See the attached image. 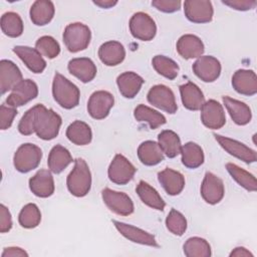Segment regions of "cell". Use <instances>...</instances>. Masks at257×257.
<instances>
[{"mask_svg":"<svg viewBox=\"0 0 257 257\" xmlns=\"http://www.w3.org/2000/svg\"><path fill=\"white\" fill-rule=\"evenodd\" d=\"M61 125V117L43 104L35 105V133L38 138L49 141L54 139Z\"/></svg>","mask_w":257,"mask_h":257,"instance_id":"cell-1","label":"cell"},{"mask_svg":"<svg viewBox=\"0 0 257 257\" xmlns=\"http://www.w3.org/2000/svg\"><path fill=\"white\" fill-rule=\"evenodd\" d=\"M52 94L55 101L66 109L75 107L79 102L80 92L78 87L58 72L55 73L53 78Z\"/></svg>","mask_w":257,"mask_h":257,"instance_id":"cell-2","label":"cell"},{"mask_svg":"<svg viewBox=\"0 0 257 257\" xmlns=\"http://www.w3.org/2000/svg\"><path fill=\"white\" fill-rule=\"evenodd\" d=\"M67 189L75 197H84L91 187V174L84 160L76 159L66 180Z\"/></svg>","mask_w":257,"mask_h":257,"instance_id":"cell-3","label":"cell"},{"mask_svg":"<svg viewBox=\"0 0 257 257\" xmlns=\"http://www.w3.org/2000/svg\"><path fill=\"white\" fill-rule=\"evenodd\" d=\"M90 38V29L79 22L68 24L63 32V42L70 52L84 50L88 46Z\"/></svg>","mask_w":257,"mask_h":257,"instance_id":"cell-4","label":"cell"},{"mask_svg":"<svg viewBox=\"0 0 257 257\" xmlns=\"http://www.w3.org/2000/svg\"><path fill=\"white\" fill-rule=\"evenodd\" d=\"M42 158V151L33 144L21 145L13 159L15 169L20 173H27L38 167Z\"/></svg>","mask_w":257,"mask_h":257,"instance_id":"cell-5","label":"cell"},{"mask_svg":"<svg viewBox=\"0 0 257 257\" xmlns=\"http://www.w3.org/2000/svg\"><path fill=\"white\" fill-rule=\"evenodd\" d=\"M107 174L112 183L117 185H125L134 178L136 168L124 156L117 154L111 161Z\"/></svg>","mask_w":257,"mask_h":257,"instance_id":"cell-6","label":"cell"},{"mask_svg":"<svg viewBox=\"0 0 257 257\" xmlns=\"http://www.w3.org/2000/svg\"><path fill=\"white\" fill-rule=\"evenodd\" d=\"M130 30L135 38L149 41L155 37L157 26L149 14L138 12L134 14L130 20Z\"/></svg>","mask_w":257,"mask_h":257,"instance_id":"cell-7","label":"cell"},{"mask_svg":"<svg viewBox=\"0 0 257 257\" xmlns=\"http://www.w3.org/2000/svg\"><path fill=\"white\" fill-rule=\"evenodd\" d=\"M101 197L106 207L113 213L121 216H128L134 212V203L132 199L122 192L103 189Z\"/></svg>","mask_w":257,"mask_h":257,"instance_id":"cell-8","label":"cell"},{"mask_svg":"<svg viewBox=\"0 0 257 257\" xmlns=\"http://www.w3.org/2000/svg\"><path fill=\"white\" fill-rule=\"evenodd\" d=\"M148 101L169 113H175L178 109L174 92L171 88L163 84L155 85L149 90Z\"/></svg>","mask_w":257,"mask_h":257,"instance_id":"cell-9","label":"cell"},{"mask_svg":"<svg viewBox=\"0 0 257 257\" xmlns=\"http://www.w3.org/2000/svg\"><path fill=\"white\" fill-rule=\"evenodd\" d=\"M113 95L105 90L94 91L87 102V111L91 117L95 119H102L109 113L110 108L113 106Z\"/></svg>","mask_w":257,"mask_h":257,"instance_id":"cell-10","label":"cell"},{"mask_svg":"<svg viewBox=\"0 0 257 257\" xmlns=\"http://www.w3.org/2000/svg\"><path fill=\"white\" fill-rule=\"evenodd\" d=\"M38 94L37 84L31 79L21 80L6 98V104L17 107L34 99Z\"/></svg>","mask_w":257,"mask_h":257,"instance_id":"cell-11","label":"cell"},{"mask_svg":"<svg viewBox=\"0 0 257 257\" xmlns=\"http://www.w3.org/2000/svg\"><path fill=\"white\" fill-rule=\"evenodd\" d=\"M184 12L191 22L207 23L212 20L214 11L210 1L188 0L184 2Z\"/></svg>","mask_w":257,"mask_h":257,"instance_id":"cell-12","label":"cell"},{"mask_svg":"<svg viewBox=\"0 0 257 257\" xmlns=\"http://www.w3.org/2000/svg\"><path fill=\"white\" fill-rule=\"evenodd\" d=\"M201 120L208 128H221L226 122V116L222 104L215 99H210L204 102L201 107Z\"/></svg>","mask_w":257,"mask_h":257,"instance_id":"cell-13","label":"cell"},{"mask_svg":"<svg viewBox=\"0 0 257 257\" xmlns=\"http://www.w3.org/2000/svg\"><path fill=\"white\" fill-rule=\"evenodd\" d=\"M193 71L201 80L212 82L219 77L221 73V64L214 56H200L193 64Z\"/></svg>","mask_w":257,"mask_h":257,"instance_id":"cell-14","label":"cell"},{"mask_svg":"<svg viewBox=\"0 0 257 257\" xmlns=\"http://www.w3.org/2000/svg\"><path fill=\"white\" fill-rule=\"evenodd\" d=\"M225 189L222 180L213 173H206L201 186V196L208 204L215 205L224 197Z\"/></svg>","mask_w":257,"mask_h":257,"instance_id":"cell-15","label":"cell"},{"mask_svg":"<svg viewBox=\"0 0 257 257\" xmlns=\"http://www.w3.org/2000/svg\"><path fill=\"white\" fill-rule=\"evenodd\" d=\"M214 137L219 145L230 155L238 158L239 160L247 164L254 163L256 161V152L247 147L246 145L220 135H214Z\"/></svg>","mask_w":257,"mask_h":257,"instance_id":"cell-16","label":"cell"},{"mask_svg":"<svg viewBox=\"0 0 257 257\" xmlns=\"http://www.w3.org/2000/svg\"><path fill=\"white\" fill-rule=\"evenodd\" d=\"M22 79V73L18 66L7 59L0 61V88L4 94L12 90Z\"/></svg>","mask_w":257,"mask_h":257,"instance_id":"cell-17","label":"cell"},{"mask_svg":"<svg viewBox=\"0 0 257 257\" xmlns=\"http://www.w3.org/2000/svg\"><path fill=\"white\" fill-rule=\"evenodd\" d=\"M114 227L116 230L126 239L134 243L142 244V245H147V246H153V247H158V243L155 239V237L146 232L145 230H142L138 227H135L130 224H125L122 222L118 221H113Z\"/></svg>","mask_w":257,"mask_h":257,"instance_id":"cell-18","label":"cell"},{"mask_svg":"<svg viewBox=\"0 0 257 257\" xmlns=\"http://www.w3.org/2000/svg\"><path fill=\"white\" fill-rule=\"evenodd\" d=\"M29 188L31 192L40 198L50 197L54 193L53 177L48 170L38 171L30 180Z\"/></svg>","mask_w":257,"mask_h":257,"instance_id":"cell-19","label":"cell"},{"mask_svg":"<svg viewBox=\"0 0 257 257\" xmlns=\"http://www.w3.org/2000/svg\"><path fill=\"white\" fill-rule=\"evenodd\" d=\"M234 89L244 95H254L257 92V77L253 70L239 69L232 76Z\"/></svg>","mask_w":257,"mask_h":257,"instance_id":"cell-20","label":"cell"},{"mask_svg":"<svg viewBox=\"0 0 257 257\" xmlns=\"http://www.w3.org/2000/svg\"><path fill=\"white\" fill-rule=\"evenodd\" d=\"M13 51L32 72L41 73L45 69L46 62L36 48L18 45L13 48Z\"/></svg>","mask_w":257,"mask_h":257,"instance_id":"cell-21","label":"cell"},{"mask_svg":"<svg viewBox=\"0 0 257 257\" xmlns=\"http://www.w3.org/2000/svg\"><path fill=\"white\" fill-rule=\"evenodd\" d=\"M68 71L82 82L91 81L96 75V66L94 62L86 57L73 58L68 62Z\"/></svg>","mask_w":257,"mask_h":257,"instance_id":"cell-22","label":"cell"},{"mask_svg":"<svg viewBox=\"0 0 257 257\" xmlns=\"http://www.w3.org/2000/svg\"><path fill=\"white\" fill-rule=\"evenodd\" d=\"M177 51L186 59L197 58L202 56L204 52V44L198 36L185 34L181 36L177 42Z\"/></svg>","mask_w":257,"mask_h":257,"instance_id":"cell-23","label":"cell"},{"mask_svg":"<svg viewBox=\"0 0 257 257\" xmlns=\"http://www.w3.org/2000/svg\"><path fill=\"white\" fill-rule=\"evenodd\" d=\"M125 50L123 45L117 41H107L100 45L98 57L107 66H114L123 61Z\"/></svg>","mask_w":257,"mask_h":257,"instance_id":"cell-24","label":"cell"},{"mask_svg":"<svg viewBox=\"0 0 257 257\" xmlns=\"http://www.w3.org/2000/svg\"><path fill=\"white\" fill-rule=\"evenodd\" d=\"M158 179L165 191L171 196L180 194L185 187L184 176L180 172L170 168L161 171L158 174Z\"/></svg>","mask_w":257,"mask_h":257,"instance_id":"cell-25","label":"cell"},{"mask_svg":"<svg viewBox=\"0 0 257 257\" xmlns=\"http://www.w3.org/2000/svg\"><path fill=\"white\" fill-rule=\"evenodd\" d=\"M144 83V79L133 71H125L119 74L116 78L118 90L125 98H134Z\"/></svg>","mask_w":257,"mask_h":257,"instance_id":"cell-26","label":"cell"},{"mask_svg":"<svg viewBox=\"0 0 257 257\" xmlns=\"http://www.w3.org/2000/svg\"><path fill=\"white\" fill-rule=\"evenodd\" d=\"M180 93L184 106L190 110L201 109L205 102L202 90L191 81L180 86Z\"/></svg>","mask_w":257,"mask_h":257,"instance_id":"cell-27","label":"cell"},{"mask_svg":"<svg viewBox=\"0 0 257 257\" xmlns=\"http://www.w3.org/2000/svg\"><path fill=\"white\" fill-rule=\"evenodd\" d=\"M223 102L235 123L245 125L251 120V109L245 102L234 99L230 96H223Z\"/></svg>","mask_w":257,"mask_h":257,"instance_id":"cell-28","label":"cell"},{"mask_svg":"<svg viewBox=\"0 0 257 257\" xmlns=\"http://www.w3.org/2000/svg\"><path fill=\"white\" fill-rule=\"evenodd\" d=\"M54 5L48 0L35 1L30 8L31 21L37 26L48 24L54 16Z\"/></svg>","mask_w":257,"mask_h":257,"instance_id":"cell-29","label":"cell"},{"mask_svg":"<svg viewBox=\"0 0 257 257\" xmlns=\"http://www.w3.org/2000/svg\"><path fill=\"white\" fill-rule=\"evenodd\" d=\"M138 157L146 166H155L164 160V153L159 144L154 141L142 143L138 149Z\"/></svg>","mask_w":257,"mask_h":257,"instance_id":"cell-30","label":"cell"},{"mask_svg":"<svg viewBox=\"0 0 257 257\" xmlns=\"http://www.w3.org/2000/svg\"><path fill=\"white\" fill-rule=\"evenodd\" d=\"M71 162H72V157L69 151L60 145H56L51 149L49 153L47 165L50 172L54 174H59Z\"/></svg>","mask_w":257,"mask_h":257,"instance_id":"cell-31","label":"cell"},{"mask_svg":"<svg viewBox=\"0 0 257 257\" xmlns=\"http://www.w3.org/2000/svg\"><path fill=\"white\" fill-rule=\"evenodd\" d=\"M66 137L76 146H85L91 142L92 133L87 123L81 120H74L68 125Z\"/></svg>","mask_w":257,"mask_h":257,"instance_id":"cell-32","label":"cell"},{"mask_svg":"<svg viewBox=\"0 0 257 257\" xmlns=\"http://www.w3.org/2000/svg\"><path fill=\"white\" fill-rule=\"evenodd\" d=\"M136 191L140 199L143 201V203H145L146 205L153 209L160 211L164 210L166 206L164 200L162 199L158 191L155 188H153L150 184L146 183L145 181H140L136 188Z\"/></svg>","mask_w":257,"mask_h":257,"instance_id":"cell-33","label":"cell"},{"mask_svg":"<svg viewBox=\"0 0 257 257\" xmlns=\"http://www.w3.org/2000/svg\"><path fill=\"white\" fill-rule=\"evenodd\" d=\"M158 142L163 153L169 158H175L181 153V140L173 131L166 130L161 132L158 137Z\"/></svg>","mask_w":257,"mask_h":257,"instance_id":"cell-34","label":"cell"},{"mask_svg":"<svg viewBox=\"0 0 257 257\" xmlns=\"http://www.w3.org/2000/svg\"><path fill=\"white\" fill-rule=\"evenodd\" d=\"M182 163L189 169H196L200 167L204 162V153L202 148L196 143L189 142L185 144L182 149Z\"/></svg>","mask_w":257,"mask_h":257,"instance_id":"cell-35","label":"cell"},{"mask_svg":"<svg viewBox=\"0 0 257 257\" xmlns=\"http://www.w3.org/2000/svg\"><path fill=\"white\" fill-rule=\"evenodd\" d=\"M134 115L138 121L147 122L153 130L166 123V117L161 112L145 104H139L135 108Z\"/></svg>","mask_w":257,"mask_h":257,"instance_id":"cell-36","label":"cell"},{"mask_svg":"<svg viewBox=\"0 0 257 257\" xmlns=\"http://www.w3.org/2000/svg\"><path fill=\"white\" fill-rule=\"evenodd\" d=\"M226 169L228 173L231 175V177L244 189L247 191L254 192L257 189V183L255 177L250 174L249 172L243 170L242 168L238 167L235 164L228 163L226 165Z\"/></svg>","mask_w":257,"mask_h":257,"instance_id":"cell-37","label":"cell"},{"mask_svg":"<svg viewBox=\"0 0 257 257\" xmlns=\"http://www.w3.org/2000/svg\"><path fill=\"white\" fill-rule=\"evenodd\" d=\"M2 32L9 37H18L23 32L21 17L15 12H6L1 17Z\"/></svg>","mask_w":257,"mask_h":257,"instance_id":"cell-38","label":"cell"},{"mask_svg":"<svg viewBox=\"0 0 257 257\" xmlns=\"http://www.w3.org/2000/svg\"><path fill=\"white\" fill-rule=\"evenodd\" d=\"M184 253L188 257H209L211 256V246L203 238H189L184 246Z\"/></svg>","mask_w":257,"mask_h":257,"instance_id":"cell-39","label":"cell"},{"mask_svg":"<svg viewBox=\"0 0 257 257\" xmlns=\"http://www.w3.org/2000/svg\"><path fill=\"white\" fill-rule=\"evenodd\" d=\"M153 66L155 70L168 79H175L179 73L178 64L171 58L164 55H156L153 58Z\"/></svg>","mask_w":257,"mask_h":257,"instance_id":"cell-40","label":"cell"},{"mask_svg":"<svg viewBox=\"0 0 257 257\" xmlns=\"http://www.w3.org/2000/svg\"><path fill=\"white\" fill-rule=\"evenodd\" d=\"M18 221L20 226L26 229L37 227L41 221V213L38 207L33 203L25 205L19 213Z\"/></svg>","mask_w":257,"mask_h":257,"instance_id":"cell-41","label":"cell"},{"mask_svg":"<svg viewBox=\"0 0 257 257\" xmlns=\"http://www.w3.org/2000/svg\"><path fill=\"white\" fill-rule=\"evenodd\" d=\"M35 47L41 55H44L50 59L58 56L60 52V46L58 42L53 37L47 35L38 38L35 43Z\"/></svg>","mask_w":257,"mask_h":257,"instance_id":"cell-42","label":"cell"},{"mask_svg":"<svg viewBox=\"0 0 257 257\" xmlns=\"http://www.w3.org/2000/svg\"><path fill=\"white\" fill-rule=\"evenodd\" d=\"M168 230L177 236H182L187 229V220L182 213L172 209L166 219Z\"/></svg>","mask_w":257,"mask_h":257,"instance_id":"cell-43","label":"cell"},{"mask_svg":"<svg viewBox=\"0 0 257 257\" xmlns=\"http://www.w3.org/2000/svg\"><path fill=\"white\" fill-rule=\"evenodd\" d=\"M35 106L28 109L18 124V131L21 135L29 136L35 133Z\"/></svg>","mask_w":257,"mask_h":257,"instance_id":"cell-44","label":"cell"},{"mask_svg":"<svg viewBox=\"0 0 257 257\" xmlns=\"http://www.w3.org/2000/svg\"><path fill=\"white\" fill-rule=\"evenodd\" d=\"M17 114L16 107L2 104L0 107V127L1 130H7L11 126L14 117Z\"/></svg>","mask_w":257,"mask_h":257,"instance_id":"cell-45","label":"cell"},{"mask_svg":"<svg viewBox=\"0 0 257 257\" xmlns=\"http://www.w3.org/2000/svg\"><path fill=\"white\" fill-rule=\"evenodd\" d=\"M152 5L158 10L166 13H172L178 11L181 8V1L173 0H155L152 2Z\"/></svg>","mask_w":257,"mask_h":257,"instance_id":"cell-46","label":"cell"},{"mask_svg":"<svg viewBox=\"0 0 257 257\" xmlns=\"http://www.w3.org/2000/svg\"><path fill=\"white\" fill-rule=\"evenodd\" d=\"M12 228V218L7 207L0 205V232L6 233Z\"/></svg>","mask_w":257,"mask_h":257,"instance_id":"cell-47","label":"cell"},{"mask_svg":"<svg viewBox=\"0 0 257 257\" xmlns=\"http://www.w3.org/2000/svg\"><path fill=\"white\" fill-rule=\"evenodd\" d=\"M222 2L223 4L239 11H246L256 6V1H253V0H229V1H222Z\"/></svg>","mask_w":257,"mask_h":257,"instance_id":"cell-48","label":"cell"},{"mask_svg":"<svg viewBox=\"0 0 257 257\" xmlns=\"http://www.w3.org/2000/svg\"><path fill=\"white\" fill-rule=\"evenodd\" d=\"M1 256L2 257H21V256H28V253L19 247H8L3 250Z\"/></svg>","mask_w":257,"mask_h":257,"instance_id":"cell-49","label":"cell"},{"mask_svg":"<svg viewBox=\"0 0 257 257\" xmlns=\"http://www.w3.org/2000/svg\"><path fill=\"white\" fill-rule=\"evenodd\" d=\"M230 256L231 257H249V256H251V257H253V254L249 251V250H247L246 248H244V247H236L231 253H230Z\"/></svg>","mask_w":257,"mask_h":257,"instance_id":"cell-50","label":"cell"},{"mask_svg":"<svg viewBox=\"0 0 257 257\" xmlns=\"http://www.w3.org/2000/svg\"><path fill=\"white\" fill-rule=\"evenodd\" d=\"M93 3L101 8H110L114 6L117 1H112V0H98V1H93Z\"/></svg>","mask_w":257,"mask_h":257,"instance_id":"cell-51","label":"cell"}]
</instances>
